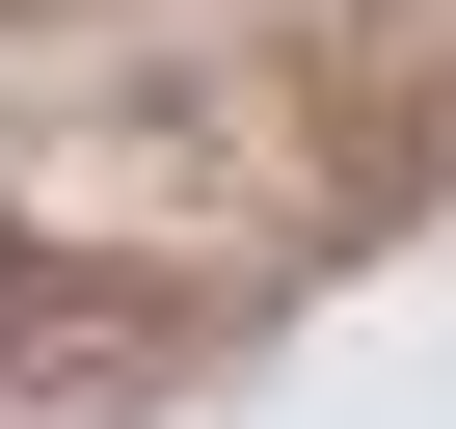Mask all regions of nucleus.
Listing matches in <instances>:
<instances>
[{
	"label": "nucleus",
	"instance_id": "f257e3e1",
	"mask_svg": "<svg viewBox=\"0 0 456 429\" xmlns=\"http://www.w3.org/2000/svg\"><path fill=\"white\" fill-rule=\"evenodd\" d=\"M28 349H54V269H28V242H0V376H28Z\"/></svg>",
	"mask_w": 456,
	"mask_h": 429
}]
</instances>
